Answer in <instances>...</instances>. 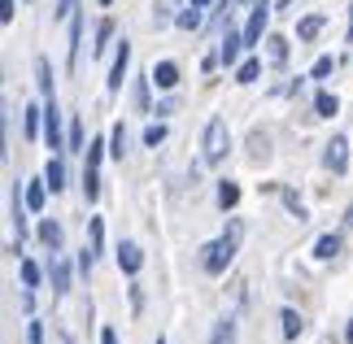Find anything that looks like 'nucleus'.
<instances>
[{
  "label": "nucleus",
  "mask_w": 353,
  "mask_h": 344,
  "mask_svg": "<svg viewBox=\"0 0 353 344\" xmlns=\"http://www.w3.org/2000/svg\"><path fill=\"white\" fill-rule=\"evenodd\" d=\"M227 153H232V127H227V118H210L205 135H201V161L205 166H223Z\"/></svg>",
  "instance_id": "obj_1"
},
{
  "label": "nucleus",
  "mask_w": 353,
  "mask_h": 344,
  "mask_svg": "<svg viewBox=\"0 0 353 344\" xmlns=\"http://www.w3.org/2000/svg\"><path fill=\"white\" fill-rule=\"evenodd\" d=\"M236 253H240V240H232V236H219V240L201 244V270L205 274H227Z\"/></svg>",
  "instance_id": "obj_2"
},
{
  "label": "nucleus",
  "mask_w": 353,
  "mask_h": 344,
  "mask_svg": "<svg viewBox=\"0 0 353 344\" xmlns=\"http://www.w3.org/2000/svg\"><path fill=\"white\" fill-rule=\"evenodd\" d=\"M270 13H275V5H266V0H253V13H249V22H244V44H249V52L262 48L266 26H270Z\"/></svg>",
  "instance_id": "obj_3"
},
{
  "label": "nucleus",
  "mask_w": 353,
  "mask_h": 344,
  "mask_svg": "<svg viewBox=\"0 0 353 344\" xmlns=\"http://www.w3.org/2000/svg\"><path fill=\"white\" fill-rule=\"evenodd\" d=\"M44 144L52 148V153H65V127H61L57 96H48V101H44Z\"/></svg>",
  "instance_id": "obj_4"
},
{
  "label": "nucleus",
  "mask_w": 353,
  "mask_h": 344,
  "mask_svg": "<svg viewBox=\"0 0 353 344\" xmlns=\"http://www.w3.org/2000/svg\"><path fill=\"white\" fill-rule=\"evenodd\" d=\"M9 223H13V231H18V244H26V231H31V205H26L22 183L9 188Z\"/></svg>",
  "instance_id": "obj_5"
},
{
  "label": "nucleus",
  "mask_w": 353,
  "mask_h": 344,
  "mask_svg": "<svg viewBox=\"0 0 353 344\" xmlns=\"http://www.w3.org/2000/svg\"><path fill=\"white\" fill-rule=\"evenodd\" d=\"M127 70H131V39H118L114 48V65H110V79H105V92L118 96L122 83H127Z\"/></svg>",
  "instance_id": "obj_6"
},
{
  "label": "nucleus",
  "mask_w": 353,
  "mask_h": 344,
  "mask_svg": "<svg viewBox=\"0 0 353 344\" xmlns=\"http://www.w3.org/2000/svg\"><path fill=\"white\" fill-rule=\"evenodd\" d=\"M244 52H249L244 31H232V26H227V35H223V44H219V61L227 65V70H236V65L244 61Z\"/></svg>",
  "instance_id": "obj_7"
},
{
  "label": "nucleus",
  "mask_w": 353,
  "mask_h": 344,
  "mask_svg": "<svg viewBox=\"0 0 353 344\" xmlns=\"http://www.w3.org/2000/svg\"><path fill=\"white\" fill-rule=\"evenodd\" d=\"M114 261H118V270L127 274V279H135V274L144 270V253H140V244H135V240H122L118 249H114Z\"/></svg>",
  "instance_id": "obj_8"
},
{
  "label": "nucleus",
  "mask_w": 353,
  "mask_h": 344,
  "mask_svg": "<svg viewBox=\"0 0 353 344\" xmlns=\"http://www.w3.org/2000/svg\"><path fill=\"white\" fill-rule=\"evenodd\" d=\"M323 166H327L332 174L349 170V140H345V135H332V144L323 148Z\"/></svg>",
  "instance_id": "obj_9"
},
{
  "label": "nucleus",
  "mask_w": 353,
  "mask_h": 344,
  "mask_svg": "<svg viewBox=\"0 0 353 344\" xmlns=\"http://www.w3.org/2000/svg\"><path fill=\"white\" fill-rule=\"evenodd\" d=\"M35 240L44 244L48 253H61V244H65V231H61V223H57V218H39V223H35Z\"/></svg>",
  "instance_id": "obj_10"
},
{
  "label": "nucleus",
  "mask_w": 353,
  "mask_h": 344,
  "mask_svg": "<svg viewBox=\"0 0 353 344\" xmlns=\"http://www.w3.org/2000/svg\"><path fill=\"white\" fill-rule=\"evenodd\" d=\"M48 283H52V296H65L70 292V261L52 253L48 257Z\"/></svg>",
  "instance_id": "obj_11"
},
{
  "label": "nucleus",
  "mask_w": 353,
  "mask_h": 344,
  "mask_svg": "<svg viewBox=\"0 0 353 344\" xmlns=\"http://www.w3.org/2000/svg\"><path fill=\"white\" fill-rule=\"evenodd\" d=\"M22 192H26V205H31V214H44V205H48V179H44V174H39V179H26Z\"/></svg>",
  "instance_id": "obj_12"
},
{
  "label": "nucleus",
  "mask_w": 353,
  "mask_h": 344,
  "mask_svg": "<svg viewBox=\"0 0 353 344\" xmlns=\"http://www.w3.org/2000/svg\"><path fill=\"white\" fill-rule=\"evenodd\" d=\"M148 74H153V88L157 92H174V88H179V65H174V61H157Z\"/></svg>",
  "instance_id": "obj_13"
},
{
  "label": "nucleus",
  "mask_w": 353,
  "mask_h": 344,
  "mask_svg": "<svg viewBox=\"0 0 353 344\" xmlns=\"http://www.w3.org/2000/svg\"><path fill=\"white\" fill-rule=\"evenodd\" d=\"M22 135L26 140H39V135H44V105H26L22 109Z\"/></svg>",
  "instance_id": "obj_14"
},
{
  "label": "nucleus",
  "mask_w": 353,
  "mask_h": 344,
  "mask_svg": "<svg viewBox=\"0 0 353 344\" xmlns=\"http://www.w3.org/2000/svg\"><path fill=\"white\" fill-rule=\"evenodd\" d=\"M341 249H345L341 231H327V236H319V240H314V257H319V261H332V257H341Z\"/></svg>",
  "instance_id": "obj_15"
},
{
  "label": "nucleus",
  "mask_w": 353,
  "mask_h": 344,
  "mask_svg": "<svg viewBox=\"0 0 353 344\" xmlns=\"http://www.w3.org/2000/svg\"><path fill=\"white\" fill-rule=\"evenodd\" d=\"M44 179H48V192H52V196H57V192H65V161H61V153H52V157H48Z\"/></svg>",
  "instance_id": "obj_16"
},
{
  "label": "nucleus",
  "mask_w": 353,
  "mask_h": 344,
  "mask_svg": "<svg viewBox=\"0 0 353 344\" xmlns=\"http://www.w3.org/2000/svg\"><path fill=\"white\" fill-rule=\"evenodd\" d=\"M323 26H327V18H323V13H305V18L296 22V39H301V44H310V39L323 35Z\"/></svg>",
  "instance_id": "obj_17"
},
{
  "label": "nucleus",
  "mask_w": 353,
  "mask_h": 344,
  "mask_svg": "<svg viewBox=\"0 0 353 344\" xmlns=\"http://www.w3.org/2000/svg\"><path fill=\"white\" fill-rule=\"evenodd\" d=\"M232 74H236V83H240V88H249V83H257V79H262V57H253V52H249V57H244V61L236 65Z\"/></svg>",
  "instance_id": "obj_18"
},
{
  "label": "nucleus",
  "mask_w": 353,
  "mask_h": 344,
  "mask_svg": "<svg viewBox=\"0 0 353 344\" xmlns=\"http://www.w3.org/2000/svg\"><path fill=\"white\" fill-rule=\"evenodd\" d=\"M214 196H219V210L223 214H232L236 205H240V183H236V179H219V192H214Z\"/></svg>",
  "instance_id": "obj_19"
},
{
  "label": "nucleus",
  "mask_w": 353,
  "mask_h": 344,
  "mask_svg": "<svg viewBox=\"0 0 353 344\" xmlns=\"http://www.w3.org/2000/svg\"><path fill=\"white\" fill-rule=\"evenodd\" d=\"M236 314H223L219 323H214V332H210V344H236Z\"/></svg>",
  "instance_id": "obj_20"
},
{
  "label": "nucleus",
  "mask_w": 353,
  "mask_h": 344,
  "mask_svg": "<svg viewBox=\"0 0 353 344\" xmlns=\"http://www.w3.org/2000/svg\"><path fill=\"white\" fill-rule=\"evenodd\" d=\"M279 201H283V210H288V214L296 218V223H310V210H305V201L296 196L292 188H283V183H279Z\"/></svg>",
  "instance_id": "obj_21"
},
{
  "label": "nucleus",
  "mask_w": 353,
  "mask_h": 344,
  "mask_svg": "<svg viewBox=\"0 0 353 344\" xmlns=\"http://www.w3.org/2000/svg\"><path fill=\"white\" fill-rule=\"evenodd\" d=\"M314 114H319V118H336V114H341V101H336V92H327V88L314 92Z\"/></svg>",
  "instance_id": "obj_22"
},
{
  "label": "nucleus",
  "mask_w": 353,
  "mask_h": 344,
  "mask_svg": "<svg viewBox=\"0 0 353 344\" xmlns=\"http://www.w3.org/2000/svg\"><path fill=\"white\" fill-rule=\"evenodd\" d=\"M18 274H22V287H31V292H35V287L44 283V274H48V270H39L31 257H18Z\"/></svg>",
  "instance_id": "obj_23"
},
{
  "label": "nucleus",
  "mask_w": 353,
  "mask_h": 344,
  "mask_svg": "<svg viewBox=\"0 0 353 344\" xmlns=\"http://www.w3.org/2000/svg\"><path fill=\"white\" fill-rule=\"evenodd\" d=\"M65 22H70V57H65V61H70V70H74V65H79V48H83V18L70 13Z\"/></svg>",
  "instance_id": "obj_24"
},
{
  "label": "nucleus",
  "mask_w": 353,
  "mask_h": 344,
  "mask_svg": "<svg viewBox=\"0 0 353 344\" xmlns=\"http://www.w3.org/2000/svg\"><path fill=\"white\" fill-rule=\"evenodd\" d=\"M35 83H39V96H57V88H52V65H48V57H35Z\"/></svg>",
  "instance_id": "obj_25"
},
{
  "label": "nucleus",
  "mask_w": 353,
  "mask_h": 344,
  "mask_svg": "<svg viewBox=\"0 0 353 344\" xmlns=\"http://www.w3.org/2000/svg\"><path fill=\"white\" fill-rule=\"evenodd\" d=\"M266 61L270 65H288V39L283 35H266Z\"/></svg>",
  "instance_id": "obj_26"
},
{
  "label": "nucleus",
  "mask_w": 353,
  "mask_h": 344,
  "mask_svg": "<svg viewBox=\"0 0 353 344\" xmlns=\"http://www.w3.org/2000/svg\"><path fill=\"white\" fill-rule=\"evenodd\" d=\"M279 323H283V340H301L305 332V318L296 310H279Z\"/></svg>",
  "instance_id": "obj_27"
},
{
  "label": "nucleus",
  "mask_w": 353,
  "mask_h": 344,
  "mask_svg": "<svg viewBox=\"0 0 353 344\" xmlns=\"http://www.w3.org/2000/svg\"><path fill=\"white\" fill-rule=\"evenodd\" d=\"M110 39H114V18H101V26H97V44H92V57H105Z\"/></svg>",
  "instance_id": "obj_28"
},
{
  "label": "nucleus",
  "mask_w": 353,
  "mask_h": 344,
  "mask_svg": "<svg viewBox=\"0 0 353 344\" xmlns=\"http://www.w3.org/2000/svg\"><path fill=\"white\" fill-rule=\"evenodd\" d=\"M148 92H153V74L135 79V109H140V114H153V105H148Z\"/></svg>",
  "instance_id": "obj_29"
},
{
  "label": "nucleus",
  "mask_w": 353,
  "mask_h": 344,
  "mask_svg": "<svg viewBox=\"0 0 353 344\" xmlns=\"http://www.w3.org/2000/svg\"><path fill=\"white\" fill-rule=\"evenodd\" d=\"M97 196H101V170L97 166H83V201L92 205Z\"/></svg>",
  "instance_id": "obj_30"
},
{
  "label": "nucleus",
  "mask_w": 353,
  "mask_h": 344,
  "mask_svg": "<svg viewBox=\"0 0 353 344\" xmlns=\"http://www.w3.org/2000/svg\"><path fill=\"white\" fill-rule=\"evenodd\" d=\"M174 22H179V31H201V22H205V9L188 5V9H183V13H179Z\"/></svg>",
  "instance_id": "obj_31"
},
{
  "label": "nucleus",
  "mask_w": 353,
  "mask_h": 344,
  "mask_svg": "<svg viewBox=\"0 0 353 344\" xmlns=\"http://www.w3.org/2000/svg\"><path fill=\"white\" fill-rule=\"evenodd\" d=\"M332 74H336V57H327V52H323V57L310 65V79H314V83H327Z\"/></svg>",
  "instance_id": "obj_32"
},
{
  "label": "nucleus",
  "mask_w": 353,
  "mask_h": 344,
  "mask_svg": "<svg viewBox=\"0 0 353 344\" xmlns=\"http://www.w3.org/2000/svg\"><path fill=\"white\" fill-rule=\"evenodd\" d=\"M110 157H114V161H122V157H127V127H122V122H118V127L110 131Z\"/></svg>",
  "instance_id": "obj_33"
},
{
  "label": "nucleus",
  "mask_w": 353,
  "mask_h": 344,
  "mask_svg": "<svg viewBox=\"0 0 353 344\" xmlns=\"http://www.w3.org/2000/svg\"><path fill=\"white\" fill-rule=\"evenodd\" d=\"M157 144H166V122H148L144 127V148H157Z\"/></svg>",
  "instance_id": "obj_34"
},
{
  "label": "nucleus",
  "mask_w": 353,
  "mask_h": 344,
  "mask_svg": "<svg viewBox=\"0 0 353 344\" xmlns=\"http://www.w3.org/2000/svg\"><path fill=\"white\" fill-rule=\"evenodd\" d=\"M79 148H83V122H70V131H65V153H79Z\"/></svg>",
  "instance_id": "obj_35"
},
{
  "label": "nucleus",
  "mask_w": 353,
  "mask_h": 344,
  "mask_svg": "<svg viewBox=\"0 0 353 344\" xmlns=\"http://www.w3.org/2000/svg\"><path fill=\"white\" fill-rule=\"evenodd\" d=\"M92 266H97V253H92V244H88V249L79 253V261H74V270L83 274V279H92Z\"/></svg>",
  "instance_id": "obj_36"
},
{
  "label": "nucleus",
  "mask_w": 353,
  "mask_h": 344,
  "mask_svg": "<svg viewBox=\"0 0 353 344\" xmlns=\"http://www.w3.org/2000/svg\"><path fill=\"white\" fill-rule=\"evenodd\" d=\"M101 249H105V223H101V218H92V253L101 257Z\"/></svg>",
  "instance_id": "obj_37"
},
{
  "label": "nucleus",
  "mask_w": 353,
  "mask_h": 344,
  "mask_svg": "<svg viewBox=\"0 0 353 344\" xmlns=\"http://www.w3.org/2000/svg\"><path fill=\"white\" fill-rule=\"evenodd\" d=\"M26 344H44V323H39V318L26 323Z\"/></svg>",
  "instance_id": "obj_38"
},
{
  "label": "nucleus",
  "mask_w": 353,
  "mask_h": 344,
  "mask_svg": "<svg viewBox=\"0 0 353 344\" xmlns=\"http://www.w3.org/2000/svg\"><path fill=\"white\" fill-rule=\"evenodd\" d=\"M127 292H131V314H140V310H144V292H140V283L131 279V287H127Z\"/></svg>",
  "instance_id": "obj_39"
},
{
  "label": "nucleus",
  "mask_w": 353,
  "mask_h": 344,
  "mask_svg": "<svg viewBox=\"0 0 353 344\" xmlns=\"http://www.w3.org/2000/svg\"><path fill=\"white\" fill-rule=\"evenodd\" d=\"M13 13H18V0H0V22H13Z\"/></svg>",
  "instance_id": "obj_40"
},
{
  "label": "nucleus",
  "mask_w": 353,
  "mask_h": 344,
  "mask_svg": "<svg viewBox=\"0 0 353 344\" xmlns=\"http://www.w3.org/2000/svg\"><path fill=\"white\" fill-rule=\"evenodd\" d=\"M174 114V101H157L153 105V118H170Z\"/></svg>",
  "instance_id": "obj_41"
},
{
  "label": "nucleus",
  "mask_w": 353,
  "mask_h": 344,
  "mask_svg": "<svg viewBox=\"0 0 353 344\" xmlns=\"http://www.w3.org/2000/svg\"><path fill=\"white\" fill-rule=\"evenodd\" d=\"M52 13H57V18H70V13H74V0H57V9H52Z\"/></svg>",
  "instance_id": "obj_42"
},
{
  "label": "nucleus",
  "mask_w": 353,
  "mask_h": 344,
  "mask_svg": "<svg viewBox=\"0 0 353 344\" xmlns=\"http://www.w3.org/2000/svg\"><path fill=\"white\" fill-rule=\"evenodd\" d=\"M253 157H266V135H253Z\"/></svg>",
  "instance_id": "obj_43"
},
{
  "label": "nucleus",
  "mask_w": 353,
  "mask_h": 344,
  "mask_svg": "<svg viewBox=\"0 0 353 344\" xmlns=\"http://www.w3.org/2000/svg\"><path fill=\"white\" fill-rule=\"evenodd\" d=\"M101 344H118V332H114V327H101Z\"/></svg>",
  "instance_id": "obj_44"
},
{
  "label": "nucleus",
  "mask_w": 353,
  "mask_h": 344,
  "mask_svg": "<svg viewBox=\"0 0 353 344\" xmlns=\"http://www.w3.org/2000/svg\"><path fill=\"white\" fill-rule=\"evenodd\" d=\"M236 5H253V0H223V13H232Z\"/></svg>",
  "instance_id": "obj_45"
},
{
  "label": "nucleus",
  "mask_w": 353,
  "mask_h": 344,
  "mask_svg": "<svg viewBox=\"0 0 353 344\" xmlns=\"http://www.w3.org/2000/svg\"><path fill=\"white\" fill-rule=\"evenodd\" d=\"M292 5H296V0H275V13H288Z\"/></svg>",
  "instance_id": "obj_46"
},
{
  "label": "nucleus",
  "mask_w": 353,
  "mask_h": 344,
  "mask_svg": "<svg viewBox=\"0 0 353 344\" xmlns=\"http://www.w3.org/2000/svg\"><path fill=\"white\" fill-rule=\"evenodd\" d=\"M345 344H353V318H349V327H345Z\"/></svg>",
  "instance_id": "obj_47"
},
{
  "label": "nucleus",
  "mask_w": 353,
  "mask_h": 344,
  "mask_svg": "<svg viewBox=\"0 0 353 344\" xmlns=\"http://www.w3.org/2000/svg\"><path fill=\"white\" fill-rule=\"evenodd\" d=\"M349 44H353V5H349Z\"/></svg>",
  "instance_id": "obj_48"
},
{
  "label": "nucleus",
  "mask_w": 353,
  "mask_h": 344,
  "mask_svg": "<svg viewBox=\"0 0 353 344\" xmlns=\"http://www.w3.org/2000/svg\"><path fill=\"white\" fill-rule=\"evenodd\" d=\"M192 5H196V9H210V5H214V0H192Z\"/></svg>",
  "instance_id": "obj_49"
},
{
  "label": "nucleus",
  "mask_w": 353,
  "mask_h": 344,
  "mask_svg": "<svg viewBox=\"0 0 353 344\" xmlns=\"http://www.w3.org/2000/svg\"><path fill=\"white\" fill-rule=\"evenodd\" d=\"M345 223H349V227H353V205H349V210H345Z\"/></svg>",
  "instance_id": "obj_50"
},
{
  "label": "nucleus",
  "mask_w": 353,
  "mask_h": 344,
  "mask_svg": "<svg viewBox=\"0 0 353 344\" xmlns=\"http://www.w3.org/2000/svg\"><path fill=\"white\" fill-rule=\"evenodd\" d=\"M110 5H114V0H101V9H110Z\"/></svg>",
  "instance_id": "obj_51"
},
{
  "label": "nucleus",
  "mask_w": 353,
  "mask_h": 344,
  "mask_svg": "<svg viewBox=\"0 0 353 344\" xmlns=\"http://www.w3.org/2000/svg\"><path fill=\"white\" fill-rule=\"evenodd\" d=\"M153 344H166V336H157V340H153Z\"/></svg>",
  "instance_id": "obj_52"
},
{
  "label": "nucleus",
  "mask_w": 353,
  "mask_h": 344,
  "mask_svg": "<svg viewBox=\"0 0 353 344\" xmlns=\"http://www.w3.org/2000/svg\"><path fill=\"white\" fill-rule=\"evenodd\" d=\"M61 344H74V340H70V336H65V340H61Z\"/></svg>",
  "instance_id": "obj_53"
}]
</instances>
